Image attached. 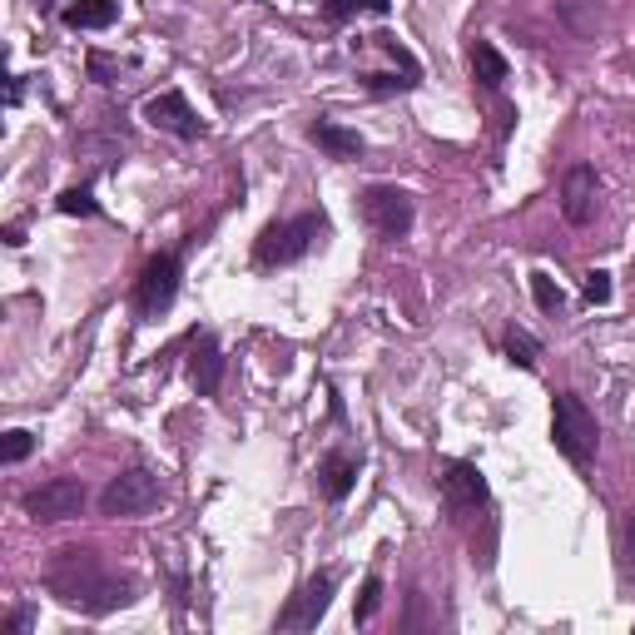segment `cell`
Segmentation results:
<instances>
[{
	"instance_id": "6da1fadb",
	"label": "cell",
	"mask_w": 635,
	"mask_h": 635,
	"mask_svg": "<svg viewBox=\"0 0 635 635\" xmlns=\"http://www.w3.org/2000/svg\"><path fill=\"white\" fill-rule=\"evenodd\" d=\"M45 586H50V596L60 606H70L80 616H110V611H125L134 601V576L110 571L85 546H60L45 561Z\"/></svg>"
},
{
	"instance_id": "7402d4cb",
	"label": "cell",
	"mask_w": 635,
	"mask_h": 635,
	"mask_svg": "<svg viewBox=\"0 0 635 635\" xmlns=\"http://www.w3.org/2000/svg\"><path fill=\"white\" fill-rule=\"evenodd\" d=\"M378 606H382V576L373 571V576L363 581V596H358V611H353V621H358V626H368V621L378 616Z\"/></svg>"
},
{
	"instance_id": "7a4b0ae2",
	"label": "cell",
	"mask_w": 635,
	"mask_h": 635,
	"mask_svg": "<svg viewBox=\"0 0 635 635\" xmlns=\"http://www.w3.org/2000/svg\"><path fill=\"white\" fill-rule=\"evenodd\" d=\"M551 442H556V452H561L571 467H591V462H596L601 427H596L591 407H586L576 392H561V397H556V407H551Z\"/></svg>"
},
{
	"instance_id": "484cf974",
	"label": "cell",
	"mask_w": 635,
	"mask_h": 635,
	"mask_svg": "<svg viewBox=\"0 0 635 635\" xmlns=\"http://www.w3.org/2000/svg\"><path fill=\"white\" fill-rule=\"evenodd\" d=\"M5 244H10V249H20V244H25V234H20V224H10V229H5Z\"/></svg>"
},
{
	"instance_id": "e0dca14e",
	"label": "cell",
	"mask_w": 635,
	"mask_h": 635,
	"mask_svg": "<svg viewBox=\"0 0 635 635\" xmlns=\"http://www.w3.org/2000/svg\"><path fill=\"white\" fill-rule=\"evenodd\" d=\"M472 75H477V85H487V90H502V80L511 75L507 55H502L492 40H472Z\"/></svg>"
},
{
	"instance_id": "d6986e66",
	"label": "cell",
	"mask_w": 635,
	"mask_h": 635,
	"mask_svg": "<svg viewBox=\"0 0 635 635\" xmlns=\"http://www.w3.org/2000/svg\"><path fill=\"white\" fill-rule=\"evenodd\" d=\"M531 298H536V308H541V313H561V308H566L561 283H556L551 273H541V268L531 273Z\"/></svg>"
},
{
	"instance_id": "ffe728a7",
	"label": "cell",
	"mask_w": 635,
	"mask_h": 635,
	"mask_svg": "<svg viewBox=\"0 0 635 635\" xmlns=\"http://www.w3.org/2000/svg\"><path fill=\"white\" fill-rule=\"evenodd\" d=\"M502 348H507L511 363H521V368H536V358H541V343H536V338H531L526 328H507Z\"/></svg>"
},
{
	"instance_id": "9c48e42d",
	"label": "cell",
	"mask_w": 635,
	"mask_h": 635,
	"mask_svg": "<svg viewBox=\"0 0 635 635\" xmlns=\"http://www.w3.org/2000/svg\"><path fill=\"white\" fill-rule=\"evenodd\" d=\"M144 120L154 129H164V134H174V139H204V120L194 115V105L179 95V90H159V95H149L144 100Z\"/></svg>"
},
{
	"instance_id": "cb8c5ba5",
	"label": "cell",
	"mask_w": 635,
	"mask_h": 635,
	"mask_svg": "<svg viewBox=\"0 0 635 635\" xmlns=\"http://www.w3.org/2000/svg\"><path fill=\"white\" fill-rule=\"evenodd\" d=\"M586 303H611V273L606 268L586 273Z\"/></svg>"
},
{
	"instance_id": "4fadbf2b",
	"label": "cell",
	"mask_w": 635,
	"mask_h": 635,
	"mask_svg": "<svg viewBox=\"0 0 635 635\" xmlns=\"http://www.w3.org/2000/svg\"><path fill=\"white\" fill-rule=\"evenodd\" d=\"M308 139H313L318 149H328L333 159H363V134L338 125V120H313V125H308Z\"/></svg>"
},
{
	"instance_id": "d4e9b609",
	"label": "cell",
	"mask_w": 635,
	"mask_h": 635,
	"mask_svg": "<svg viewBox=\"0 0 635 635\" xmlns=\"http://www.w3.org/2000/svg\"><path fill=\"white\" fill-rule=\"evenodd\" d=\"M621 556H626V576L635 581V511H626V526H621Z\"/></svg>"
},
{
	"instance_id": "7c38bea8",
	"label": "cell",
	"mask_w": 635,
	"mask_h": 635,
	"mask_svg": "<svg viewBox=\"0 0 635 635\" xmlns=\"http://www.w3.org/2000/svg\"><path fill=\"white\" fill-rule=\"evenodd\" d=\"M189 382H194V392H199V397H214V392H219V382H224V353H219V343H214L209 333L194 343Z\"/></svg>"
},
{
	"instance_id": "5b68a950",
	"label": "cell",
	"mask_w": 635,
	"mask_h": 635,
	"mask_svg": "<svg viewBox=\"0 0 635 635\" xmlns=\"http://www.w3.org/2000/svg\"><path fill=\"white\" fill-rule=\"evenodd\" d=\"M85 502H90V492H85L80 477H50V482H40L35 492H25V516H30L35 526H55V521L80 516Z\"/></svg>"
},
{
	"instance_id": "8fae6325",
	"label": "cell",
	"mask_w": 635,
	"mask_h": 635,
	"mask_svg": "<svg viewBox=\"0 0 635 635\" xmlns=\"http://www.w3.org/2000/svg\"><path fill=\"white\" fill-rule=\"evenodd\" d=\"M442 502H447L452 511L482 507V502H487V477H482V467H472V462H452L447 477H442Z\"/></svg>"
},
{
	"instance_id": "5bb4252c",
	"label": "cell",
	"mask_w": 635,
	"mask_h": 635,
	"mask_svg": "<svg viewBox=\"0 0 635 635\" xmlns=\"http://www.w3.org/2000/svg\"><path fill=\"white\" fill-rule=\"evenodd\" d=\"M60 20L70 30H110L120 20V0H70L60 10Z\"/></svg>"
},
{
	"instance_id": "44dd1931",
	"label": "cell",
	"mask_w": 635,
	"mask_h": 635,
	"mask_svg": "<svg viewBox=\"0 0 635 635\" xmlns=\"http://www.w3.org/2000/svg\"><path fill=\"white\" fill-rule=\"evenodd\" d=\"M60 214H80V219H95V214H100V204H95V194H90L85 184H75V189H65V194H60Z\"/></svg>"
},
{
	"instance_id": "2e32d148",
	"label": "cell",
	"mask_w": 635,
	"mask_h": 635,
	"mask_svg": "<svg viewBox=\"0 0 635 635\" xmlns=\"http://www.w3.org/2000/svg\"><path fill=\"white\" fill-rule=\"evenodd\" d=\"M353 482H358V462H353L348 452H333V457L318 467V492H323L328 502H343V497L353 492Z\"/></svg>"
},
{
	"instance_id": "3957f363",
	"label": "cell",
	"mask_w": 635,
	"mask_h": 635,
	"mask_svg": "<svg viewBox=\"0 0 635 635\" xmlns=\"http://www.w3.org/2000/svg\"><path fill=\"white\" fill-rule=\"evenodd\" d=\"M358 209H363V224H368L378 239H387V244L407 239V234H412V219H417L412 194L397 189V184H368V189L358 194Z\"/></svg>"
},
{
	"instance_id": "ba28073f",
	"label": "cell",
	"mask_w": 635,
	"mask_h": 635,
	"mask_svg": "<svg viewBox=\"0 0 635 635\" xmlns=\"http://www.w3.org/2000/svg\"><path fill=\"white\" fill-rule=\"evenodd\" d=\"M596 209H601V174L591 164H571L566 179H561V214H566V224L586 229L596 219Z\"/></svg>"
},
{
	"instance_id": "ac0fdd59",
	"label": "cell",
	"mask_w": 635,
	"mask_h": 635,
	"mask_svg": "<svg viewBox=\"0 0 635 635\" xmlns=\"http://www.w3.org/2000/svg\"><path fill=\"white\" fill-rule=\"evenodd\" d=\"M318 5H323V15H328L333 25L358 20V15H387V10H392V0H318Z\"/></svg>"
},
{
	"instance_id": "4316f807",
	"label": "cell",
	"mask_w": 635,
	"mask_h": 635,
	"mask_svg": "<svg viewBox=\"0 0 635 635\" xmlns=\"http://www.w3.org/2000/svg\"><path fill=\"white\" fill-rule=\"evenodd\" d=\"M25 626H30V616H25V611H15V616L5 621V631H25Z\"/></svg>"
},
{
	"instance_id": "9a60e30c",
	"label": "cell",
	"mask_w": 635,
	"mask_h": 635,
	"mask_svg": "<svg viewBox=\"0 0 635 635\" xmlns=\"http://www.w3.org/2000/svg\"><path fill=\"white\" fill-rule=\"evenodd\" d=\"M556 20L576 35V40H596V30L606 25V10L596 0H556Z\"/></svg>"
},
{
	"instance_id": "603a6c76",
	"label": "cell",
	"mask_w": 635,
	"mask_h": 635,
	"mask_svg": "<svg viewBox=\"0 0 635 635\" xmlns=\"http://www.w3.org/2000/svg\"><path fill=\"white\" fill-rule=\"evenodd\" d=\"M35 452V432H25V427H15V432H5V447H0V457L15 467V462H25Z\"/></svg>"
},
{
	"instance_id": "52a82bcc",
	"label": "cell",
	"mask_w": 635,
	"mask_h": 635,
	"mask_svg": "<svg viewBox=\"0 0 635 635\" xmlns=\"http://www.w3.org/2000/svg\"><path fill=\"white\" fill-rule=\"evenodd\" d=\"M333 591H338V576L333 571H318V576H308L303 581V591L283 606V616H278V631H313L323 616H328V606H333Z\"/></svg>"
},
{
	"instance_id": "8992f818",
	"label": "cell",
	"mask_w": 635,
	"mask_h": 635,
	"mask_svg": "<svg viewBox=\"0 0 635 635\" xmlns=\"http://www.w3.org/2000/svg\"><path fill=\"white\" fill-rule=\"evenodd\" d=\"M159 502H164V487L144 467H129L120 477H110V487L100 492V511L105 516H144V511H154Z\"/></svg>"
},
{
	"instance_id": "30bf717a",
	"label": "cell",
	"mask_w": 635,
	"mask_h": 635,
	"mask_svg": "<svg viewBox=\"0 0 635 635\" xmlns=\"http://www.w3.org/2000/svg\"><path fill=\"white\" fill-rule=\"evenodd\" d=\"M179 293V254H154L139 273V308L144 313H164Z\"/></svg>"
},
{
	"instance_id": "277c9868",
	"label": "cell",
	"mask_w": 635,
	"mask_h": 635,
	"mask_svg": "<svg viewBox=\"0 0 635 635\" xmlns=\"http://www.w3.org/2000/svg\"><path fill=\"white\" fill-rule=\"evenodd\" d=\"M323 234H328V219H323V214H298V219L268 224V229L258 234L254 254H258V263H293V258L308 254Z\"/></svg>"
}]
</instances>
